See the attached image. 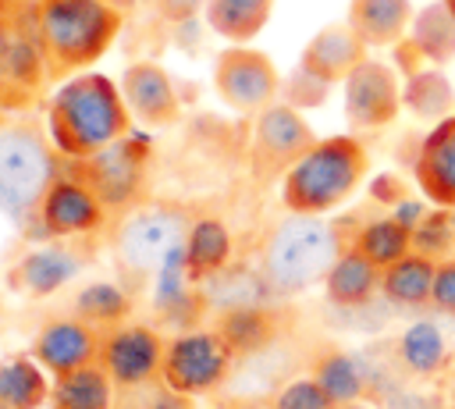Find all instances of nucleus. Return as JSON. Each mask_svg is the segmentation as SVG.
I'll use <instances>...</instances> for the list:
<instances>
[{"instance_id": "obj_1", "label": "nucleus", "mask_w": 455, "mask_h": 409, "mask_svg": "<svg viewBox=\"0 0 455 409\" xmlns=\"http://www.w3.org/2000/svg\"><path fill=\"white\" fill-rule=\"evenodd\" d=\"M132 110L121 85L100 71H78L64 78L46 107V132L57 153L89 160L100 149L132 135Z\"/></svg>"}, {"instance_id": "obj_2", "label": "nucleus", "mask_w": 455, "mask_h": 409, "mask_svg": "<svg viewBox=\"0 0 455 409\" xmlns=\"http://www.w3.org/2000/svg\"><path fill=\"white\" fill-rule=\"evenodd\" d=\"M124 11L107 0H36V39L50 78L89 71L121 36Z\"/></svg>"}, {"instance_id": "obj_3", "label": "nucleus", "mask_w": 455, "mask_h": 409, "mask_svg": "<svg viewBox=\"0 0 455 409\" xmlns=\"http://www.w3.org/2000/svg\"><path fill=\"white\" fill-rule=\"evenodd\" d=\"M370 174V149L355 135H327L281 178V203L288 213L323 217L348 203Z\"/></svg>"}, {"instance_id": "obj_4", "label": "nucleus", "mask_w": 455, "mask_h": 409, "mask_svg": "<svg viewBox=\"0 0 455 409\" xmlns=\"http://www.w3.org/2000/svg\"><path fill=\"white\" fill-rule=\"evenodd\" d=\"M345 242L323 217L288 213L263 242V277L277 295H299L327 277Z\"/></svg>"}, {"instance_id": "obj_5", "label": "nucleus", "mask_w": 455, "mask_h": 409, "mask_svg": "<svg viewBox=\"0 0 455 409\" xmlns=\"http://www.w3.org/2000/svg\"><path fill=\"white\" fill-rule=\"evenodd\" d=\"M57 181L53 149L32 128H0V210L11 217L36 213L43 192Z\"/></svg>"}, {"instance_id": "obj_6", "label": "nucleus", "mask_w": 455, "mask_h": 409, "mask_svg": "<svg viewBox=\"0 0 455 409\" xmlns=\"http://www.w3.org/2000/svg\"><path fill=\"white\" fill-rule=\"evenodd\" d=\"M281 71L277 64L249 46V43H228L213 60V92L217 100L245 117H256L270 103L281 100Z\"/></svg>"}, {"instance_id": "obj_7", "label": "nucleus", "mask_w": 455, "mask_h": 409, "mask_svg": "<svg viewBox=\"0 0 455 409\" xmlns=\"http://www.w3.org/2000/svg\"><path fill=\"white\" fill-rule=\"evenodd\" d=\"M313 146H316V132L302 117V110H295L284 100H277L267 110H259L256 121H252L249 171L259 181L284 178Z\"/></svg>"}, {"instance_id": "obj_8", "label": "nucleus", "mask_w": 455, "mask_h": 409, "mask_svg": "<svg viewBox=\"0 0 455 409\" xmlns=\"http://www.w3.org/2000/svg\"><path fill=\"white\" fill-rule=\"evenodd\" d=\"M235 356L238 352L228 345L220 331H185L174 341H167L160 381L171 391L199 398L228 381Z\"/></svg>"}, {"instance_id": "obj_9", "label": "nucleus", "mask_w": 455, "mask_h": 409, "mask_svg": "<svg viewBox=\"0 0 455 409\" xmlns=\"http://www.w3.org/2000/svg\"><path fill=\"white\" fill-rule=\"evenodd\" d=\"M192 228V217L178 206H146L135 210L121 231H117V260L128 274H153L160 270L174 253L181 256L185 235Z\"/></svg>"}, {"instance_id": "obj_10", "label": "nucleus", "mask_w": 455, "mask_h": 409, "mask_svg": "<svg viewBox=\"0 0 455 409\" xmlns=\"http://www.w3.org/2000/svg\"><path fill=\"white\" fill-rule=\"evenodd\" d=\"M341 100H345V121L352 132L387 128L402 114V75L395 71V64L366 57L341 82Z\"/></svg>"}, {"instance_id": "obj_11", "label": "nucleus", "mask_w": 455, "mask_h": 409, "mask_svg": "<svg viewBox=\"0 0 455 409\" xmlns=\"http://www.w3.org/2000/svg\"><path fill=\"white\" fill-rule=\"evenodd\" d=\"M164 338L146 324H117L100 338L96 363L107 370L114 388H142L160 377L164 366Z\"/></svg>"}, {"instance_id": "obj_12", "label": "nucleus", "mask_w": 455, "mask_h": 409, "mask_svg": "<svg viewBox=\"0 0 455 409\" xmlns=\"http://www.w3.org/2000/svg\"><path fill=\"white\" fill-rule=\"evenodd\" d=\"M121 96L142 128H171L181 121V96L174 78L156 60H132L121 78Z\"/></svg>"}, {"instance_id": "obj_13", "label": "nucleus", "mask_w": 455, "mask_h": 409, "mask_svg": "<svg viewBox=\"0 0 455 409\" xmlns=\"http://www.w3.org/2000/svg\"><path fill=\"white\" fill-rule=\"evenodd\" d=\"M103 199L82 181V178H57L39 206H36V217L43 224V231L50 238H78V235H89L103 224Z\"/></svg>"}, {"instance_id": "obj_14", "label": "nucleus", "mask_w": 455, "mask_h": 409, "mask_svg": "<svg viewBox=\"0 0 455 409\" xmlns=\"http://www.w3.org/2000/svg\"><path fill=\"white\" fill-rule=\"evenodd\" d=\"M82 164H85L82 181L103 199V206H128L146 174V142L128 135Z\"/></svg>"}, {"instance_id": "obj_15", "label": "nucleus", "mask_w": 455, "mask_h": 409, "mask_svg": "<svg viewBox=\"0 0 455 409\" xmlns=\"http://www.w3.org/2000/svg\"><path fill=\"white\" fill-rule=\"evenodd\" d=\"M100 338L103 331L92 327L89 320L82 317H53L39 327L36 334V345H32V356L36 363L50 373V377H60V373H75L89 363H96L100 356Z\"/></svg>"}, {"instance_id": "obj_16", "label": "nucleus", "mask_w": 455, "mask_h": 409, "mask_svg": "<svg viewBox=\"0 0 455 409\" xmlns=\"http://www.w3.org/2000/svg\"><path fill=\"white\" fill-rule=\"evenodd\" d=\"M416 188L430 206L455 210V114L430 124L412 160Z\"/></svg>"}, {"instance_id": "obj_17", "label": "nucleus", "mask_w": 455, "mask_h": 409, "mask_svg": "<svg viewBox=\"0 0 455 409\" xmlns=\"http://www.w3.org/2000/svg\"><path fill=\"white\" fill-rule=\"evenodd\" d=\"M366 57H370V46L355 36V28L348 21H331V25L316 28L306 39V46L299 53V64L309 75H316L331 85H341Z\"/></svg>"}, {"instance_id": "obj_18", "label": "nucleus", "mask_w": 455, "mask_h": 409, "mask_svg": "<svg viewBox=\"0 0 455 409\" xmlns=\"http://www.w3.org/2000/svg\"><path fill=\"white\" fill-rule=\"evenodd\" d=\"M416 18L412 0H348L345 21L370 50H391L398 39L409 36Z\"/></svg>"}, {"instance_id": "obj_19", "label": "nucleus", "mask_w": 455, "mask_h": 409, "mask_svg": "<svg viewBox=\"0 0 455 409\" xmlns=\"http://www.w3.org/2000/svg\"><path fill=\"white\" fill-rule=\"evenodd\" d=\"M82 267V256L68 245H43L36 253H25L14 270H11V285L21 292V295H32V299H46L53 295L57 288H64Z\"/></svg>"}, {"instance_id": "obj_20", "label": "nucleus", "mask_w": 455, "mask_h": 409, "mask_svg": "<svg viewBox=\"0 0 455 409\" xmlns=\"http://www.w3.org/2000/svg\"><path fill=\"white\" fill-rule=\"evenodd\" d=\"M231 253H235V238L220 217H192V228L181 245V267L192 281L220 274Z\"/></svg>"}, {"instance_id": "obj_21", "label": "nucleus", "mask_w": 455, "mask_h": 409, "mask_svg": "<svg viewBox=\"0 0 455 409\" xmlns=\"http://www.w3.org/2000/svg\"><path fill=\"white\" fill-rule=\"evenodd\" d=\"M323 292H327V299L334 306H345V309L366 306L380 292V267L370 263L359 249L345 245L341 256L334 260V267L323 277Z\"/></svg>"}, {"instance_id": "obj_22", "label": "nucleus", "mask_w": 455, "mask_h": 409, "mask_svg": "<svg viewBox=\"0 0 455 409\" xmlns=\"http://www.w3.org/2000/svg\"><path fill=\"white\" fill-rule=\"evenodd\" d=\"M434 274L437 260L412 249L409 256L380 270V295L395 306H427L434 295Z\"/></svg>"}, {"instance_id": "obj_23", "label": "nucleus", "mask_w": 455, "mask_h": 409, "mask_svg": "<svg viewBox=\"0 0 455 409\" xmlns=\"http://www.w3.org/2000/svg\"><path fill=\"white\" fill-rule=\"evenodd\" d=\"M402 110H409L416 121L437 124L455 114V85L444 75V68H423L409 78H402Z\"/></svg>"}, {"instance_id": "obj_24", "label": "nucleus", "mask_w": 455, "mask_h": 409, "mask_svg": "<svg viewBox=\"0 0 455 409\" xmlns=\"http://www.w3.org/2000/svg\"><path fill=\"white\" fill-rule=\"evenodd\" d=\"M274 14V0H210L206 25L224 43H252Z\"/></svg>"}, {"instance_id": "obj_25", "label": "nucleus", "mask_w": 455, "mask_h": 409, "mask_svg": "<svg viewBox=\"0 0 455 409\" xmlns=\"http://www.w3.org/2000/svg\"><path fill=\"white\" fill-rule=\"evenodd\" d=\"M114 381L100 363H89L75 373H60L50 384V409H110Z\"/></svg>"}, {"instance_id": "obj_26", "label": "nucleus", "mask_w": 455, "mask_h": 409, "mask_svg": "<svg viewBox=\"0 0 455 409\" xmlns=\"http://www.w3.org/2000/svg\"><path fill=\"white\" fill-rule=\"evenodd\" d=\"M348 245L359 249L370 263H377V267L384 270V267H391V263H398L402 256L412 253V228H409L402 217L384 213V217H377V221H366V224L355 231V238H352Z\"/></svg>"}, {"instance_id": "obj_27", "label": "nucleus", "mask_w": 455, "mask_h": 409, "mask_svg": "<svg viewBox=\"0 0 455 409\" xmlns=\"http://www.w3.org/2000/svg\"><path fill=\"white\" fill-rule=\"evenodd\" d=\"M50 402V384L36 356H11L0 363V409H39Z\"/></svg>"}, {"instance_id": "obj_28", "label": "nucleus", "mask_w": 455, "mask_h": 409, "mask_svg": "<svg viewBox=\"0 0 455 409\" xmlns=\"http://www.w3.org/2000/svg\"><path fill=\"white\" fill-rule=\"evenodd\" d=\"M409 36L423 50L427 64L444 68V64L455 60V14L441 0H430V4L416 7V18H412Z\"/></svg>"}, {"instance_id": "obj_29", "label": "nucleus", "mask_w": 455, "mask_h": 409, "mask_svg": "<svg viewBox=\"0 0 455 409\" xmlns=\"http://www.w3.org/2000/svg\"><path fill=\"white\" fill-rule=\"evenodd\" d=\"M128 313H132V299L110 281H92L75 295V317L89 320L100 331L124 324Z\"/></svg>"}, {"instance_id": "obj_30", "label": "nucleus", "mask_w": 455, "mask_h": 409, "mask_svg": "<svg viewBox=\"0 0 455 409\" xmlns=\"http://www.w3.org/2000/svg\"><path fill=\"white\" fill-rule=\"evenodd\" d=\"M398 356L412 373H434L444 363V338L434 324H412L402 341H398Z\"/></svg>"}, {"instance_id": "obj_31", "label": "nucleus", "mask_w": 455, "mask_h": 409, "mask_svg": "<svg viewBox=\"0 0 455 409\" xmlns=\"http://www.w3.org/2000/svg\"><path fill=\"white\" fill-rule=\"evenodd\" d=\"M313 377L323 384V391H327L338 405H345V402H359L363 377H359V370H355L352 356H345V352H338V349L323 352V356L316 359Z\"/></svg>"}, {"instance_id": "obj_32", "label": "nucleus", "mask_w": 455, "mask_h": 409, "mask_svg": "<svg viewBox=\"0 0 455 409\" xmlns=\"http://www.w3.org/2000/svg\"><path fill=\"white\" fill-rule=\"evenodd\" d=\"M270 320L263 309H238V313H228L224 317V327L220 334L228 338V345L235 352H249V349H259L263 341H270Z\"/></svg>"}, {"instance_id": "obj_33", "label": "nucleus", "mask_w": 455, "mask_h": 409, "mask_svg": "<svg viewBox=\"0 0 455 409\" xmlns=\"http://www.w3.org/2000/svg\"><path fill=\"white\" fill-rule=\"evenodd\" d=\"M331 89H334L331 82H323V78L309 75L302 64H295V68L284 75V82H281V100H284L288 107H295V110H316V107L327 103Z\"/></svg>"}, {"instance_id": "obj_34", "label": "nucleus", "mask_w": 455, "mask_h": 409, "mask_svg": "<svg viewBox=\"0 0 455 409\" xmlns=\"http://www.w3.org/2000/svg\"><path fill=\"white\" fill-rule=\"evenodd\" d=\"M270 409H338V402L323 391V384L316 377H299V381H288L274 395Z\"/></svg>"}, {"instance_id": "obj_35", "label": "nucleus", "mask_w": 455, "mask_h": 409, "mask_svg": "<svg viewBox=\"0 0 455 409\" xmlns=\"http://www.w3.org/2000/svg\"><path fill=\"white\" fill-rule=\"evenodd\" d=\"M430 302H434L441 313H451V317H455V260H437Z\"/></svg>"}, {"instance_id": "obj_36", "label": "nucleus", "mask_w": 455, "mask_h": 409, "mask_svg": "<svg viewBox=\"0 0 455 409\" xmlns=\"http://www.w3.org/2000/svg\"><path fill=\"white\" fill-rule=\"evenodd\" d=\"M391 64H395V71H398L402 78H409V75L430 68L427 57H423V50L412 43V36H405V39H398V43L391 46Z\"/></svg>"}, {"instance_id": "obj_37", "label": "nucleus", "mask_w": 455, "mask_h": 409, "mask_svg": "<svg viewBox=\"0 0 455 409\" xmlns=\"http://www.w3.org/2000/svg\"><path fill=\"white\" fill-rule=\"evenodd\" d=\"M206 4L210 0H153L156 14L167 21V25H185L199 14H206Z\"/></svg>"}, {"instance_id": "obj_38", "label": "nucleus", "mask_w": 455, "mask_h": 409, "mask_svg": "<svg viewBox=\"0 0 455 409\" xmlns=\"http://www.w3.org/2000/svg\"><path fill=\"white\" fill-rule=\"evenodd\" d=\"M370 199L373 203H384V206H402L409 199V185L398 174H380L370 185Z\"/></svg>"}, {"instance_id": "obj_39", "label": "nucleus", "mask_w": 455, "mask_h": 409, "mask_svg": "<svg viewBox=\"0 0 455 409\" xmlns=\"http://www.w3.org/2000/svg\"><path fill=\"white\" fill-rule=\"evenodd\" d=\"M146 409H196V398L192 395H181V391H171V388H164Z\"/></svg>"}, {"instance_id": "obj_40", "label": "nucleus", "mask_w": 455, "mask_h": 409, "mask_svg": "<svg viewBox=\"0 0 455 409\" xmlns=\"http://www.w3.org/2000/svg\"><path fill=\"white\" fill-rule=\"evenodd\" d=\"M107 4H114L117 11H124V14H128V11H132V7L139 4V0H107Z\"/></svg>"}, {"instance_id": "obj_41", "label": "nucleus", "mask_w": 455, "mask_h": 409, "mask_svg": "<svg viewBox=\"0 0 455 409\" xmlns=\"http://www.w3.org/2000/svg\"><path fill=\"white\" fill-rule=\"evenodd\" d=\"M338 409H366L363 402H345V405H338Z\"/></svg>"}, {"instance_id": "obj_42", "label": "nucleus", "mask_w": 455, "mask_h": 409, "mask_svg": "<svg viewBox=\"0 0 455 409\" xmlns=\"http://www.w3.org/2000/svg\"><path fill=\"white\" fill-rule=\"evenodd\" d=\"M441 4H444V7H448V11L455 14V0H441Z\"/></svg>"}, {"instance_id": "obj_43", "label": "nucleus", "mask_w": 455, "mask_h": 409, "mask_svg": "<svg viewBox=\"0 0 455 409\" xmlns=\"http://www.w3.org/2000/svg\"><path fill=\"white\" fill-rule=\"evenodd\" d=\"M242 409H259V405H242Z\"/></svg>"}]
</instances>
